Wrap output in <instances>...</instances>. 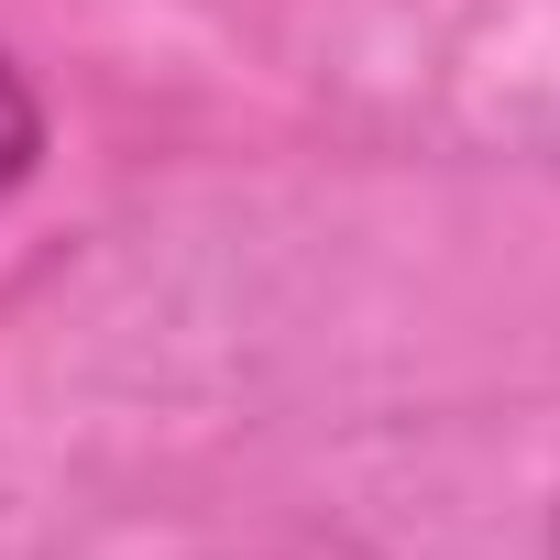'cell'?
I'll return each instance as SVG.
<instances>
[{
    "label": "cell",
    "mask_w": 560,
    "mask_h": 560,
    "mask_svg": "<svg viewBox=\"0 0 560 560\" xmlns=\"http://www.w3.org/2000/svg\"><path fill=\"white\" fill-rule=\"evenodd\" d=\"M45 143H56V121H45V89L23 78V56H12V45H0V198H12V187H34Z\"/></svg>",
    "instance_id": "cell-1"
},
{
    "label": "cell",
    "mask_w": 560,
    "mask_h": 560,
    "mask_svg": "<svg viewBox=\"0 0 560 560\" xmlns=\"http://www.w3.org/2000/svg\"><path fill=\"white\" fill-rule=\"evenodd\" d=\"M549 560H560V505H549Z\"/></svg>",
    "instance_id": "cell-2"
}]
</instances>
